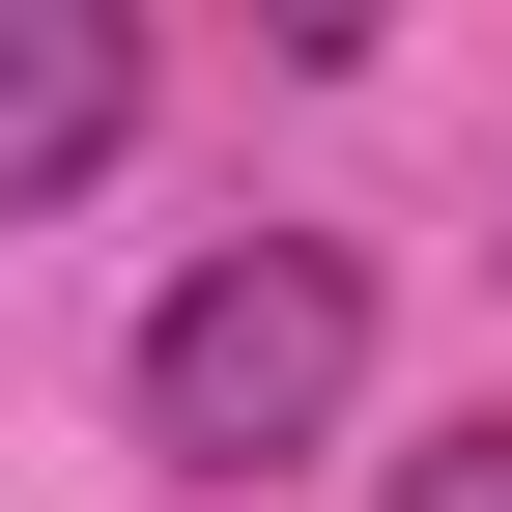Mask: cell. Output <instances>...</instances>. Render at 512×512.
<instances>
[{
	"label": "cell",
	"instance_id": "cell-2",
	"mask_svg": "<svg viewBox=\"0 0 512 512\" xmlns=\"http://www.w3.org/2000/svg\"><path fill=\"white\" fill-rule=\"evenodd\" d=\"M114 143H143V29H114V0H0V228L86 200Z\"/></svg>",
	"mask_w": 512,
	"mask_h": 512
},
{
	"label": "cell",
	"instance_id": "cell-3",
	"mask_svg": "<svg viewBox=\"0 0 512 512\" xmlns=\"http://www.w3.org/2000/svg\"><path fill=\"white\" fill-rule=\"evenodd\" d=\"M399 512H512V399H456V427H427V456H399Z\"/></svg>",
	"mask_w": 512,
	"mask_h": 512
},
{
	"label": "cell",
	"instance_id": "cell-1",
	"mask_svg": "<svg viewBox=\"0 0 512 512\" xmlns=\"http://www.w3.org/2000/svg\"><path fill=\"white\" fill-rule=\"evenodd\" d=\"M342 399H370V256L342 228H228L143 313V456H200V484H285Z\"/></svg>",
	"mask_w": 512,
	"mask_h": 512
}]
</instances>
